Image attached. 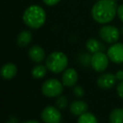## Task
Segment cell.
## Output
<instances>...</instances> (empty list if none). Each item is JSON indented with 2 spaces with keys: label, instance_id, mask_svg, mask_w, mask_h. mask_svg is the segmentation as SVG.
<instances>
[{
  "label": "cell",
  "instance_id": "obj_1",
  "mask_svg": "<svg viewBox=\"0 0 123 123\" xmlns=\"http://www.w3.org/2000/svg\"><path fill=\"white\" fill-rule=\"evenodd\" d=\"M117 5L113 0H98L91 8V15L96 23L106 25L114 19Z\"/></svg>",
  "mask_w": 123,
  "mask_h": 123
},
{
  "label": "cell",
  "instance_id": "obj_2",
  "mask_svg": "<svg viewBox=\"0 0 123 123\" xmlns=\"http://www.w3.org/2000/svg\"><path fill=\"white\" fill-rule=\"evenodd\" d=\"M23 20L28 27L31 29H39L42 27L46 20V13L44 8L38 5H32L25 11Z\"/></svg>",
  "mask_w": 123,
  "mask_h": 123
},
{
  "label": "cell",
  "instance_id": "obj_3",
  "mask_svg": "<svg viewBox=\"0 0 123 123\" xmlns=\"http://www.w3.org/2000/svg\"><path fill=\"white\" fill-rule=\"evenodd\" d=\"M68 65V58L64 53L55 51L51 53L46 59V67L55 74L64 71Z\"/></svg>",
  "mask_w": 123,
  "mask_h": 123
},
{
  "label": "cell",
  "instance_id": "obj_4",
  "mask_svg": "<svg viewBox=\"0 0 123 123\" xmlns=\"http://www.w3.org/2000/svg\"><path fill=\"white\" fill-rule=\"evenodd\" d=\"M42 92L47 97H56L63 92V85L57 79H49L43 84Z\"/></svg>",
  "mask_w": 123,
  "mask_h": 123
},
{
  "label": "cell",
  "instance_id": "obj_5",
  "mask_svg": "<svg viewBox=\"0 0 123 123\" xmlns=\"http://www.w3.org/2000/svg\"><path fill=\"white\" fill-rule=\"evenodd\" d=\"M121 31L113 25H104L99 30V36L108 44H115L119 39Z\"/></svg>",
  "mask_w": 123,
  "mask_h": 123
},
{
  "label": "cell",
  "instance_id": "obj_6",
  "mask_svg": "<svg viewBox=\"0 0 123 123\" xmlns=\"http://www.w3.org/2000/svg\"><path fill=\"white\" fill-rule=\"evenodd\" d=\"M109 65V58L104 52H97L91 56V65L93 70L97 72H103L107 69Z\"/></svg>",
  "mask_w": 123,
  "mask_h": 123
},
{
  "label": "cell",
  "instance_id": "obj_7",
  "mask_svg": "<svg viewBox=\"0 0 123 123\" xmlns=\"http://www.w3.org/2000/svg\"><path fill=\"white\" fill-rule=\"evenodd\" d=\"M41 117L45 123H60L62 116L60 111L55 106H47L43 110Z\"/></svg>",
  "mask_w": 123,
  "mask_h": 123
},
{
  "label": "cell",
  "instance_id": "obj_8",
  "mask_svg": "<svg viewBox=\"0 0 123 123\" xmlns=\"http://www.w3.org/2000/svg\"><path fill=\"white\" fill-rule=\"evenodd\" d=\"M107 56L113 63H123V43L112 44L107 50Z\"/></svg>",
  "mask_w": 123,
  "mask_h": 123
},
{
  "label": "cell",
  "instance_id": "obj_9",
  "mask_svg": "<svg viewBox=\"0 0 123 123\" xmlns=\"http://www.w3.org/2000/svg\"><path fill=\"white\" fill-rule=\"evenodd\" d=\"M117 76L111 73H105L99 76L97 79V85L100 88L108 90L112 88L117 83Z\"/></svg>",
  "mask_w": 123,
  "mask_h": 123
},
{
  "label": "cell",
  "instance_id": "obj_10",
  "mask_svg": "<svg viewBox=\"0 0 123 123\" xmlns=\"http://www.w3.org/2000/svg\"><path fill=\"white\" fill-rule=\"evenodd\" d=\"M78 80V74L73 68L65 70L62 74V84L67 87H72L76 84Z\"/></svg>",
  "mask_w": 123,
  "mask_h": 123
},
{
  "label": "cell",
  "instance_id": "obj_11",
  "mask_svg": "<svg viewBox=\"0 0 123 123\" xmlns=\"http://www.w3.org/2000/svg\"><path fill=\"white\" fill-rule=\"evenodd\" d=\"M70 111L74 116H81L82 114L87 112L88 111V105L86 102L83 100H78L72 102L70 105Z\"/></svg>",
  "mask_w": 123,
  "mask_h": 123
},
{
  "label": "cell",
  "instance_id": "obj_12",
  "mask_svg": "<svg viewBox=\"0 0 123 123\" xmlns=\"http://www.w3.org/2000/svg\"><path fill=\"white\" fill-rule=\"evenodd\" d=\"M29 56L33 61L36 63H40L44 60L45 52L39 45H34L29 50Z\"/></svg>",
  "mask_w": 123,
  "mask_h": 123
},
{
  "label": "cell",
  "instance_id": "obj_13",
  "mask_svg": "<svg viewBox=\"0 0 123 123\" xmlns=\"http://www.w3.org/2000/svg\"><path fill=\"white\" fill-rule=\"evenodd\" d=\"M86 48L91 54L97 53V52H103L105 49V45L96 39H88L86 43Z\"/></svg>",
  "mask_w": 123,
  "mask_h": 123
},
{
  "label": "cell",
  "instance_id": "obj_14",
  "mask_svg": "<svg viewBox=\"0 0 123 123\" xmlns=\"http://www.w3.org/2000/svg\"><path fill=\"white\" fill-rule=\"evenodd\" d=\"M17 73V67L14 64L8 63L3 65L0 70V74L5 80H11L15 76Z\"/></svg>",
  "mask_w": 123,
  "mask_h": 123
},
{
  "label": "cell",
  "instance_id": "obj_15",
  "mask_svg": "<svg viewBox=\"0 0 123 123\" xmlns=\"http://www.w3.org/2000/svg\"><path fill=\"white\" fill-rule=\"evenodd\" d=\"M32 40V34L30 31L25 30L22 31L19 34H18V38H17V44L21 47H25L27 46L29 43Z\"/></svg>",
  "mask_w": 123,
  "mask_h": 123
},
{
  "label": "cell",
  "instance_id": "obj_16",
  "mask_svg": "<svg viewBox=\"0 0 123 123\" xmlns=\"http://www.w3.org/2000/svg\"><path fill=\"white\" fill-rule=\"evenodd\" d=\"M110 123H123V108H116L109 115Z\"/></svg>",
  "mask_w": 123,
  "mask_h": 123
},
{
  "label": "cell",
  "instance_id": "obj_17",
  "mask_svg": "<svg viewBox=\"0 0 123 123\" xmlns=\"http://www.w3.org/2000/svg\"><path fill=\"white\" fill-rule=\"evenodd\" d=\"M47 72V67L42 65H38L34 67L32 70V75L35 79H42L44 77Z\"/></svg>",
  "mask_w": 123,
  "mask_h": 123
},
{
  "label": "cell",
  "instance_id": "obj_18",
  "mask_svg": "<svg viewBox=\"0 0 123 123\" xmlns=\"http://www.w3.org/2000/svg\"><path fill=\"white\" fill-rule=\"evenodd\" d=\"M77 123H98L97 119L93 114L90 112H86L80 116Z\"/></svg>",
  "mask_w": 123,
  "mask_h": 123
},
{
  "label": "cell",
  "instance_id": "obj_19",
  "mask_svg": "<svg viewBox=\"0 0 123 123\" xmlns=\"http://www.w3.org/2000/svg\"><path fill=\"white\" fill-rule=\"evenodd\" d=\"M91 56L90 54L88 53H84L81 54L79 56V61L83 66H88V65H91Z\"/></svg>",
  "mask_w": 123,
  "mask_h": 123
},
{
  "label": "cell",
  "instance_id": "obj_20",
  "mask_svg": "<svg viewBox=\"0 0 123 123\" xmlns=\"http://www.w3.org/2000/svg\"><path fill=\"white\" fill-rule=\"evenodd\" d=\"M56 105L60 109H65L68 106V100L65 96H59L56 100Z\"/></svg>",
  "mask_w": 123,
  "mask_h": 123
},
{
  "label": "cell",
  "instance_id": "obj_21",
  "mask_svg": "<svg viewBox=\"0 0 123 123\" xmlns=\"http://www.w3.org/2000/svg\"><path fill=\"white\" fill-rule=\"evenodd\" d=\"M73 93L75 96L77 97H83L85 95V91L81 86H74V89H73Z\"/></svg>",
  "mask_w": 123,
  "mask_h": 123
},
{
  "label": "cell",
  "instance_id": "obj_22",
  "mask_svg": "<svg viewBox=\"0 0 123 123\" xmlns=\"http://www.w3.org/2000/svg\"><path fill=\"white\" fill-rule=\"evenodd\" d=\"M117 16H118L119 19L123 23V4H121L120 6L117 7Z\"/></svg>",
  "mask_w": 123,
  "mask_h": 123
},
{
  "label": "cell",
  "instance_id": "obj_23",
  "mask_svg": "<svg viewBox=\"0 0 123 123\" xmlns=\"http://www.w3.org/2000/svg\"><path fill=\"white\" fill-rule=\"evenodd\" d=\"M117 94H118V96L123 100V80L121 81V82L119 83L118 86H117Z\"/></svg>",
  "mask_w": 123,
  "mask_h": 123
},
{
  "label": "cell",
  "instance_id": "obj_24",
  "mask_svg": "<svg viewBox=\"0 0 123 123\" xmlns=\"http://www.w3.org/2000/svg\"><path fill=\"white\" fill-rule=\"evenodd\" d=\"M43 1L48 6H53V5L57 4L60 0H43Z\"/></svg>",
  "mask_w": 123,
  "mask_h": 123
},
{
  "label": "cell",
  "instance_id": "obj_25",
  "mask_svg": "<svg viewBox=\"0 0 123 123\" xmlns=\"http://www.w3.org/2000/svg\"><path fill=\"white\" fill-rule=\"evenodd\" d=\"M116 76H117V80H119L122 81L123 80V70L117 71V73L116 74Z\"/></svg>",
  "mask_w": 123,
  "mask_h": 123
},
{
  "label": "cell",
  "instance_id": "obj_26",
  "mask_svg": "<svg viewBox=\"0 0 123 123\" xmlns=\"http://www.w3.org/2000/svg\"><path fill=\"white\" fill-rule=\"evenodd\" d=\"M23 123H39V122L36 120H30V121H27V122H23Z\"/></svg>",
  "mask_w": 123,
  "mask_h": 123
},
{
  "label": "cell",
  "instance_id": "obj_27",
  "mask_svg": "<svg viewBox=\"0 0 123 123\" xmlns=\"http://www.w3.org/2000/svg\"><path fill=\"white\" fill-rule=\"evenodd\" d=\"M121 33H122V34H123V26L122 27V29H121Z\"/></svg>",
  "mask_w": 123,
  "mask_h": 123
},
{
  "label": "cell",
  "instance_id": "obj_28",
  "mask_svg": "<svg viewBox=\"0 0 123 123\" xmlns=\"http://www.w3.org/2000/svg\"><path fill=\"white\" fill-rule=\"evenodd\" d=\"M7 123H15V122H7Z\"/></svg>",
  "mask_w": 123,
  "mask_h": 123
},
{
  "label": "cell",
  "instance_id": "obj_29",
  "mask_svg": "<svg viewBox=\"0 0 123 123\" xmlns=\"http://www.w3.org/2000/svg\"><path fill=\"white\" fill-rule=\"evenodd\" d=\"M113 1H117V0H113Z\"/></svg>",
  "mask_w": 123,
  "mask_h": 123
},
{
  "label": "cell",
  "instance_id": "obj_30",
  "mask_svg": "<svg viewBox=\"0 0 123 123\" xmlns=\"http://www.w3.org/2000/svg\"><path fill=\"white\" fill-rule=\"evenodd\" d=\"M97 1H98V0H97Z\"/></svg>",
  "mask_w": 123,
  "mask_h": 123
}]
</instances>
